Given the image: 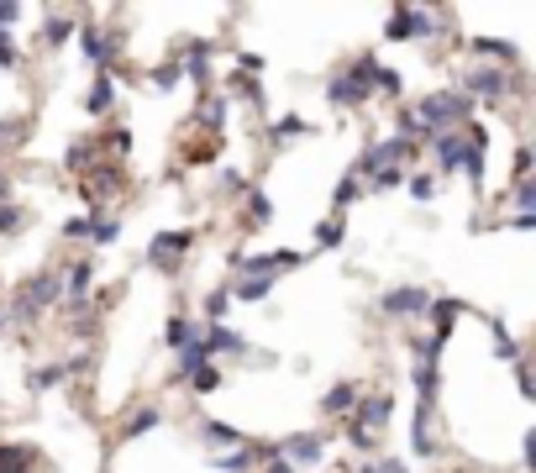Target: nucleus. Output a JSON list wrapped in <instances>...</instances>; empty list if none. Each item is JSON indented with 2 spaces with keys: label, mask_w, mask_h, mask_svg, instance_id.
<instances>
[{
  "label": "nucleus",
  "mask_w": 536,
  "mask_h": 473,
  "mask_svg": "<svg viewBox=\"0 0 536 473\" xmlns=\"http://www.w3.org/2000/svg\"><path fill=\"white\" fill-rule=\"evenodd\" d=\"M16 16H22V5H0V26H11Z\"/></svg>",
  "instance_id": "nucleus-36"
},
{
  "label": "nucleus",
  "mask_w": 536,
  "mask_h": 473,
  "mask_svg": "<svg viewBox=\"0 0 536 473\" xmlns=\"http://www.w3.org/2000/svg\"><path fill=\"white\" fill-rule=\"evenodd\" d=\"M242 347V337H236L232 326H205V337H200V352L211 358V352H236Z\"/></svg>",
  "instance_id": "nucleus-10"
},
{
  "label": "nucleus",
  "mask_w": 536,
  "mask_h": 473,
  "mask_svg": "<svg viewBox=\"0 0 536 473\" xmlns=\"http://www.w3.org/2000/svg\"><path fill=\"white\" fill-rule=\"evenodd\" d=\"M436 158H442V169H463V158H468V142L463 137H452V131H436Z\"/></svg>",
  "instance_id": "nucleus-9"
},
{
  "label": "nucleus",
  "mask_w": 536,
  "mask_h": 473,
  "mask_svg": "<svg viewBox=\"0 0 536 473\" xmlns=\"http://www.w3.org/2000/svg\"><path fill=\"white\" fill-rule=\"evenodd\" d=\"M268 215H274V205H268V194H263V190H253V200H247V221H253V226H263Z\"/></svg>",
  "instance_id": "nucleus-17"
},
{
  "label": "nucleus",
  "mask_w": 536,
  "mask_h": 473,
  "mask_svg": "<svg viewBox=\"0 0 536 473\" xmlns=\"http://www.w3.org/2000/svg\"><path fill=\"white\" fill-rule=\"evenodd\" d=\"M268 473H295V468H289V463H284V457H274V463H268Z\"/></svg>",
  "instance_id": "nucleus-37"
},
{
  "label": "nucleus",
  "mask_w": 536,
  "mask_h": 473,
  "mask_svg": "<svg viewBox=\"0 0 536 473\" xmlns=\"http://www.w3.org/2000/svg\"><path fill=\"white\" fill-rule=\"evenodd\" d=\"M68 305H85V295H89V263H79V268H74V274H68Z\"/></svg>",
  "instance_id": "nucleus-13"
},
{
  "label": "nucleus",
  "mask_w": 536,
  "mask_h": 473,
  "mask_svg": "<svg viewBox=\"0 0 536 473\" xmlns=\"http://www.w3.org/2000/svg\"><path fill=\"white\" fill-rule=\"evenodd\" d=\"M190 384L200 389V394H205V389H215V384H221V373H215V368L205 363V368H194V373H190Z\"/></svg>",
  "instance_id": "nucleus-23"
},
{
  "label": "nucleus",
  "mask_w": 536,
  "mask_h": 473,
  "mask_svg": "<svg viewBox=\"0 0 536 473\" xmlns=\"http://www.w3.org/2000/svg\"><path fill=\"white\" fill-rule=\"evenodd\" d=\"M58 379H64V368H37V373H32V389H53Z\"/></svg>",
  "instance_id": "nucleus-25"
},
{
  "label": "nucleus",
  "mask_w": 536,
  "mask_h": 473,
  "mask_svg": "<svg viewBox=\"0 0 536 473\" xmlns=\"http://www.w3.org/2000/svg\"><path fill=\"white\" fill-rule=\"evenodd\" d=\"M415 389H421V400L431 405V394H436V363H421V368H415Z\"/></svg>",
  "instance_id": "nucleus-18"
},
{
  "label": "nucleus",
  "mask_w": 536,
  "mask_h": 473,
  "mask_svg": "<svg viewBox=\"0 0 536 473\" xmlns=\"http://www.w3.org/2000/svg\"><path fill=\"white\" fill-rule=\"evenodd\" d=\"M163 421V410H152V405H142V410H131V421H127V436H142V431H152Z\"/></svg>",
  "instance_id": "nucleus-14"
},
{
  "label": "nucleus",
  "mask_w": 536,
  "mask_h": 473,
  "mask_svg": "<svg viewBox=\"0 0 536 473\" xmlns=\"http://www.w3.org/2000/svg\"><path fill=\"white\" fill-rule=\"evenodd\" d=\"M431 190H436V184H431L426 173H415V179H410V194H415V200H431Z\"/></svg>",
  "instance_id": "nucleus-32"
},
{
  "label": "nucleus",
  "mask_w": 536,
  "mask_h": 473,
  "mask_svg": "<svg viewBox=\"0 0 536 473\" xmlns=\"http://www.w3.org/2000/svg\"><path fill=\"white\" fill-rule=\"evenodd\" d=\"M300 131H305L300 116H284V121H274V127H268V137H274V142H284V137H300Z\"/></svg>",
  "instance_id": "nucleus-19"
},
{
  "label": "nucleus",
  "mask_w": 536,
  "mask_h": 473,
  "mask_svg": "<svg viewBox=\"0 0 536 473\" xmlns=\"http://www.w3.org/2000/svg\"><path fill=\"white\" fill-rule=\"evenodd\" d=\"M110 95H116V85H110L106 74H100V85L89 89V110H106V106H110Z\"/></svg>",
  "instance_id": "nucleus-22"
},
{
  "label": "nucleus",
  "mask_w": 536,
  "mask_h": 473,
  "mask_svg": "<svg viewBox=\"0 0 536 473\" xmlns=\"http://www.w3.org/2000/svg\"><path fill=\"white\" fill-rule=\"evenodd\" d=\"M152 85H158V89H173V85H179V68H173V64L152 68Z\"/></svg>",
  "instance_id": "nucleus-29"
},
{
  "label": "nucleus",
  "mask_w": 536,
  "mask_h": 473,
  "mask_svg": "<svg viewBox=\"0 0 536 473\" xmlns=\"http://www.w3.org/2000/svg\"><path fill=\"white\" fill-rule=\"evenodd\" d=\"M400 179H405V169H379L373 173V190H394Z\"/></svg>",
  "instance_id": "nucleus-27"
},
{
  "label": "nucleus",
  "mask_w": 536,
  "mask_h": 473,
  "mask_svg": "<svg viewBox=\"0 0 536 473\" xmlns=\"http://www.w3.org/2000/svg\"><path fill=\"white\" fill-rule=\"evenodd\" d=\"M384 310L389 316H421V310H431V295L426 289H394V295H384Z\"/></svg>",
  "instance_id": "nucleus-8"
},
{
  "label": "nucleus",
  "mask_w": 536,
  "mask_h": 473,
  "mask_svg": "<svg viewBox=\"0 0 536 473\" xmlns=\"http://www.w3.org/2000/svg\"><path fill=\"white\" fill-rule=\"evenodd\" d=\"M205 436H211V442H242V436H236L232 426H221V421H211V426H205Z\"/></svg>",
  "instance_id": "nucleus-31"
},
{
  "label": "nucleus",
  "mask_w": 536,
  "mask_h": 473,
  "mask_svg": "<svg viewBox=\"0 0 536 473\" xmlns=\"http://www.w3.org/2000/svg\"><path fill=\"white\" fill-rule=\"evenodd\" d=\"M194 242V232H163V236H152V253L148 258L158 263V268H173V263L184 258V247Z\"/></svg>",
  "instance_id": "nucleus-7"
},
{
  "label": "nucleus",
  "mask_w": 536,
  "mask_h": 473,
  "mask_svg": "<svg viewBox=\"0 0 536 473\" xmlns=\"http://www.w3.org/2000/svg\"><path fill=\"white\" fill-rule=\"evenodd\" d=\"M116 236H121V221H100V226H95V247H106Z\"/></svg>",
  "instance_id": "nucleus-28"
},
{
  "label": "nucleus",
  "mask_w": 536,
  "mask_h": 473,
  "mask_svg": "<svg viewBox=\"0 0 536 473\" xmlns=\"http://www.w3.org/2000/svg\"><path fill=\"white\" fill-rule=\"evenodd\" d=\"M64 236H89V221H85V215H74V221H64Z\"/></svg>",
  "instance_id": "nucleus-33"
},
{
  "label": "nucleus",
  "mask_w": 536,
  "mask_h": 473,
  "mask_svg": "<svg viewBox=\"0 0 536 473\" xmlns=\"http://www.w3.org/2000/svg\"><path fill=\"white\" fill-rule=\"evenodd\" d=\"M510 89V74L505 68H473L468 79H463V95H484V100H499Z\"/></svg>",
  "instance_id": "nucleus-6"
},
{
  "label": "nucleus",
  "mask_w": 536,
  "mask_h": 473,
  "mask_svg": "<svg viewBox=\"0 0 536 473\" xmlns=\"http://www.w3.org/2000/svg\"><path fill=\"white\" fill-rule=\"evenodd\" d=\"M316 242H321V247H337V242H342V221H321Z\"/></svg>",
  "instance_id": "nucleus-24"
},
{
  "label": "nucleus",
  "mask_w": 536,
  "mask_h": 473,
  "mask_svg": "<svg viewBox=\"0 0 536 473\" xmlns=\"http://www.w3.org/2000/svg\"><path fill=\"white\" fill-rule=\"evenodd\" d=\"M468 116V95L463 89H436V95H426L421 106H415V121L436 137V131H447V127H457Z\"/></svg>",
  "instance_id": "nucleus-2"
},
{
  "label": "nucleus",
  "mask_w": 536,
  "mask_h": 473,
  "mask_svg": "<svg viewBox=\"0 0 536 473\" xmlns=\"http://www.w3.org/2000/svg\"><path fill=\"white\" fill-rule=\"evenodd\" d=\"M163 342L184 352V347H194V342H200V326H194V321H184V316H173V321H169V331H163Z\"/></svg>",
  "instance_id": "nucleus-11"
},
{
  "label": "nucleus",
  "mask_w": 536,
  "mask_h": 473,
  "mask_svg": "<svg viewBox=\"0 0 536 473\" xmlns=\"http://www.w3.org/2000/svg\"><path fill=\"white\" fill-rule=\"evenodd\" d=\"M0 64H5V68H11V64H16V47H11V43H5V32H0Z\"/></svg>",
  "instance_id": "nucleus-35"
},
{
  "label": "nucleus",
  "mask_w": 536,
  "mask_h": 473,
  "mask_svg": "<svg viewBox=\"0 0 536 473\" xmlns=\"http://www.w3.org/2000/svg\"><path fill=\"white\" fill-rule=\"evenodd\" d=\"M53 295H58V279H53V274H37L32 284H22V295H16V316H22V321L26 316H37Z\"/></svg>",
  "instance_id": "nucleus-5"
},
{
  "label": "nucleus",
  "mask_w": 536,
  "mask_h": 473,
  "mask_svg": "<svg viewBox=\"0 0 536 473\" xmlns=\"http://www.w3.org/2000/svg\"><path fill=\"white\" fill-rule=\"evenodd\" d=\"M352 400H358V389H352V384H337L331 394H326V410H347Z\"/></svg>",
  "instance_id": "nucleus-21"
},
{
  "label": "nucleus",
  "mask_w": 536,
  "mask_h": 473,
  "mask_svg": "<svg viewBox=\"0 0 536 473\" xmlns=\"http://www.w3.org/2000/svg\"><path fill=\"white\" fill-rule=\"evenodd\" d=\"M426 32H431V16L400 0V5H394V16H389V37H394V43H410V37H426Z\"/></svg>",
  "instance_id": "nucleus-3"
},
{
  "label": "nucleus",
  "mask_w": 536,
  "mask_h": 473,
  "mask_svg": "<svg viewBox=\"0 0 536 473\" xmlns=\"http://www.w3.org/2000/svg\"><path fill=\"white\" fill-rule=\"evenodd\" d=\"M89 158H95V142H74V148H68V163H74V169H85Z\"/></svg>",
  "instance_id": "nucleus-26"
},
{
  "label": "nucleus",
  "mask_w": 536,
  "mask_h": 473,
  "mask_svg": "<svg viewBox=\"0 0 536 473\" xmlns=\"http://www.w3.org/2000/svg\"><path fill=\"white\" fill-rule=\"evenodd\" d=\"M32 457L37 452H26V447H0V473H32Z\"/></svg>",
  "instance_id": "nucleus-12"
},
{
  "label": "nucleus",
  "mask_w": 536,
  "mask_h": 473,
  "mask_svg": "<svg viewBox=\"0 0 536 473\" xmlns=\"http://www.w3.org/2000/svg\"><path fill=\"white\" fill-rule=\"evenodd\" d=\"M373 85H379V64H373V58H358L347 74H337V79L326 85V100H331V106H363L368 95H373Z\"/></svg>",
  "instance_id": "nucleus-1"
},
{
  "label": "nucleus",
  "mask_w": 536,
  "mask_h": 473,
  "mask_svg": "<svg viewBox=\"0 0 536 473\" xmlns=\"http://www.w3.org/2000/svg\"><path fill=\"white\" fill-rule=\"evenodd\" d=\"M268 289H274V284H268V279H242V284H232L226 295H232V300H263Z\"/></svg>",
  "instance_id": "nucleus-15"
},
{
  "label": "nucleus",
  "mask_w": 536,
  "mask_h": 473,
  "mask_svg": "<svg viewBox=\"0 0 536 473\" xmlns=\"http://www.w3.org/2000/svg\"><path fill=\"white\" fill-rule=\"evenodd\" d=\"M352 200H358V179H342V184H337V211H347Z\"/></svg>",
  "instance_id": "nucleus-30"
},
{
  "label": "nucleus",
  "mask_w": 536,
  "mask_h": 473,
  "mask_svg": "<svg viewBox=\"0 0 536 473\" xmlns=\"http://www.w3.org/2000/svg\"><path fill=\"white\" fill-rule=\"evenodd\" d=\"M253 463H257V457H253V447H247V442H242V447H236L232 457H221V463H215V468H221V473H247V468H253Z\"/></svg>",
  "instance_id": "nucleus-16"
},
{
  "label": "nucleus",
  "mask_w": 536,
  "mask_h": 473,
  "mask_svg": "<svg viewBox=\"0 0 536 473\" xmlns=\"http://www.w3.org/2000/svg\"><path fill=\"white\" fill-rule=\"evenodd\" d=\"M473 47H478L484 58H505V64H515V47H510V43H489V37H478Z\"/></svg>",
  "instance_id": "nucleus-20"
},
{
  "label": "nucleus",
  "mask_w": 536,
  "mask_h": 473,
  "mask_svg": "<svg viewBox=\"0 0 536 473\" xmlns=\"http://www.w3.org/2000/svg\"><path fill=\"white\" fill-rule=\"evenodd\" d=\"M321 452H326L321 431H300V436H284L279 442V457L289 468H295V463H321Z\"/></svg>",
  "instance_id": "nucleus-4"
},
{
  "label": "nucleus",
  "mask_w": 536,
  "mask_h": 473,
  "mask_svg": "<svg viewBox=\"0 0 536 473\" xmlns=\"http://www.w3.org/2000/svg\"><path fill=\"white\" fill-rule=\"evenodd\" d=\"M16 221H22V211H11V205H5V211H0V232H16Z\"/></svg>",
  "instance_id": "nucleus-34"
}]
</instances>
